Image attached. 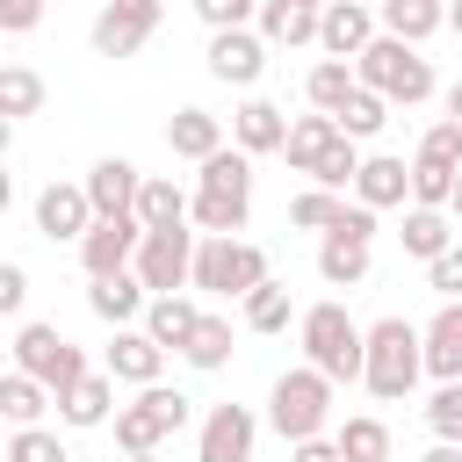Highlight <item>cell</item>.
Returning <instances> with one entry per match:
<instances>
[{
	"label": "cell",
	"instance_id": "cell-1",
	"mask_svg": "<svg viewBox=\"0 0 462 462\" xmlns=\"http://www.w3.org/2000/svg\"><path fill=\"white\" fill-rule=\"evenodd\" d=\"M245 209H253V159L224 144V152L202 159L195 195H188V217L202 224L195 238H238L245 231Z\"/></svg>",
	"mask_w": 462,
	"mask_h": 462
},
{
	"label": "cell",
	"instance_id": "cell-2",
	"mask_svg": "<svg viewBox=\"0 0 462 462\" xmlns=\"http://www.w3.org/2000/svg\"><path fill=\"white\" fill-rule=\"evenodd\" d=\"M419 325L411 318H375V325H361V390L368 397H383V404H397V397H411L419 390Z\"/></svg>",
	"mask_w": 462,
	"mask_h": 462
},
{
	"label": "cell",
	"instance_id": "cell-3",
	"mask_svg": "<svg viewBox=\"0 0 462 462\" xmlns=\"http://www.w3.org/2000/svg\"><path fill=\"white\" fill-rule=\"evenodd\" d=\"M354 87L383 94L390 108H419L433 101V58L419 43H397V36H375L361 58H354Z\"/></svg>",
	"mask_w": 462,
	"mask_h": 462
},
{
	"label": "cell",
	"instance_id": "cell-4",
	"mask_svg": "<svg viewBox=\"0 0 462 462\" xmlns=\"http://www.w3.org/2000/svg\"><path fill=\"white\" fill-rule=\"evenodd\" d=\"M303 368H318L325 383H361V325L346 318V303L303 310Z\"/></svg>",
	"mask_w": 462,
	"mask_h": 462
},
{
	"label": "cell",
	"instance_id": "cell-5",
	"mask_svg": "<svg viewBox=\"0 0 462 462\" xmlns=\"http://www.w3.org/2000/svg\"><path fill=\"white\" fill-rule=\"evenodd\" d=\"M325 419H332V383H325L318 368L274 375V390H267V426H274L289 448H296V440H318Z\"/></svg>",
	"mask_w": 462,
	"mask_h": 462
},
{
	"label": "cell",
	"instance_id": "cell-6",
	"mask_svg": "<svg viewBox=\"0 0 462 462\" xmlns=\"http://www.w3.org/2000/svg\"><path fill=\"white\" fill-rule=\"evenodd\" d=\"M116 448L123 455H159V440H173L180 426H188V397L180 390H166V383H144L130 404H116Z\"/></svg>",
	"mask_w": 462,
	"mask_h": 462
},
{
	"label": "cell",
	"instance_id": "cell-7",
	"mask_svg": "<svg viewBox=\"0 0 462 462\" xmlns=\"http://www.w3.org/2000/svg\"><path fill=\"white\" fill-rule=\"evenodd\" d=\"M188 282L209 289V296H245V289L267 282V253L245 245V238H195V267H188Z\"/></svg>",
	"mask_w": 462,
	"mask_h": 462
},
{
	"label": "cell",
	"instance_id": "cell-8",
	"mask_svg": "<svg viewBox=\"0 0 462 462\" xmlns=\"http://www.w3.org/2000/svg\"><path fill=\"white\" fill-rule=\"evenodd\" d=\"M14 368L58 397L65 383H79V375H87V354H79L58 325H22V332H14Z\"/></svg>",
	"mask_w": 462,
	"mask_h": 462
},
{
	"label": "cell",
	"instance_id": "cell-9",
	"mask_svg": "<svg viewBox=\"0 0 462 462\" xmlns=\"http://www.w3.org/2000/svg\"><path fill=\"white\" fill-rule=\"evenodd\" d=\"M188 267H195V231H188V224H180V231H144V238H137L130 274L144 282V296H180V289H188Z\"/></svg>",
	"mask_w": 462,
	"mask_h": 462
},
{
	"label": "cell",
	"instance_id": "cell-10",
	"mask_svg": "<svg viewBox=\"0 0 462 462\" xmlns=\"http://www.w3.org/2000/svg\"><path fill=\"white\" fill-rule=\"evenodd\" d=\"M159 14H166V0H108L94 14V58H137L152 43Z\"/></svg>",
	"mask_w": 462,
	"mask_h": 462
},
{
	"label": "cell",
	"instance_id": "cell-11",
	"mask_svg": "<svg viewBox=\"0 0 462 462\" xmlns=\"http://www.w3.org/2000/svg\"><path fill=\"white\" fill-rule=\"evenodd\" d=\"M137 217H94L87 224V238H79V267H87V282H108V274H130V260H137Z\"/></svg>",
	"mask_w": 462,
	"mask_h": 462
},
{
	"label": "cell",
	"instance_id": "cell-12",
	"mask_svg": "<svg viewBox=\"0 0 462 462\" xmlns=\"http://www.w3.org/2000/svg\"><path fill=\"white\" fill-rule=\"evenodd\" d=\"M253 440H260V419L245 404H209L195 433V462H253Z\"/></svg>",
	"mask_w": 462,
	"mask_h": 462
},
{
	"label": "cell",
	"instance_id": "cell-13",
	"mask_svg": "<svg viewBox=\"0 0 462 462\" xmlns=\"http://www.w3.org/2000/svg\"><path fill=\"white\" fill-rule=\"evenodd\" d=\"M368 43H375V7H361V0H332V7H318V51H325V58L354 65Z\"/></svg>",
	"mask_w": 462,
	"mask_h": 462
},
{
	"label": "cell",
	"instance_id": "cell-14",
	"mask_svg": "<svg viewBox=\"0 0 462 462\" xmlns=\"http://www.w3.org/2000/svg\"><path fill=\"white\" fill-rule=\"evenodd\" d=\"M202 58H209V79H224V87H253L267 72V43L253 29H217Z\"/></svg>",
	"mask_w": 462,
	"mask_h": 462
},
{
	"label": "cell",
	"instance_id": "cell-15",
	"mask_svg": "<svg viewBox=\"0 0 462 462\" xmlns=\"http://www.w3.org/2000/svg\"><path fill=\"white\" fill-rule=\"evenodd\" d=\"M419 368L433 383H462V303H440L433 325H419Z\"/></svg>",
	"mask_w": 462,
	"mask_h": 462
},
{
	"label": "cell",
	"instance_id": "cell-16",
	"mask_svg": "<svg viewBox=\"0 0 462 462\" xmlns=\"http://www.w3.org/2000/svg\"><path fill=\"white\" fill-rule=\"evenodd\" d=\"M79 188H87V209H94V217H130V209H137L144 173H137L130 159H94Z\"/></svg>",
	"mask_w": 462,
	"mask_h": 462
},
{
	"label": "cell",
	"instance_id": "cell-17",
	"mask_svg": "<svg viewBox=\"0 0 462 462\" xmlns=\"http://www.w3.org/2000/svg\"><path fill=\"white\" fill-rule=\"evenodd\" d=\"M51 404H58V419H65L72 433H94V426H108V419H116V383H108L101 368H87V375H79V383H65Z\"/></svg>",
	"mask_w": 462,
	"mask_h": 462
},
{
	"label": "cell",
	"instance_id": "cell-18",
	"mask_svg": "<svg viewBox=\"0 0 462 462\" xmlns=\"http://www.w3.org/2000/svg\"><path fill=\"white\" fill-rule=\"evenodd\" d=\"M87 224H94V209H87V188H72V180H51V188L36 195V231H43L51 245H65V238H87Z\"/></svg>",
	"mask_w": 462,
	"mask_h": 462
},
{
	"label": "cell",
	"instance_id": "cell-19",
	"mask_svg": "<svg viewBox=\"0 0 462 462\" xmlns=\"http://www.w3.org/2000/svg\"><path fill=\"white\" fill-rule=\"evenodd\" d=\"M159 368H166V354H159V346H152L137 325H116L101 375H108V383H137V390H144V383H159Z\"/></svg>",
	"mask_w": 462,
	"mask_h": 462
},
{
	"label": "cell",
	"instance_id": "cell-20",
	"mask_svg": "<svg viewBox=\"0 0 462 462\" xmlns=\"http://www.w3.org/2000/svg\"><path fill=\"white\" fill-rule=\"evenodd\" d=\"M354 202H361V209H397V202H411V173H404V159H390V152L361 159V166H354Z\"/></svg>",
	"mask_w": 462,
	"mask_h": 462
},
{
	"label": "cell",
	"instance_id": "cell-21",
	"mask_svg": "<svg viewBox=\"0 0 462 462\" xmlns=\"http://www.w3.org/2000/svg\"><path fill=\"white\" fill-rule=\"evenodd\" d=\"M282 137H289V116H282L274 101H260V94H253V101H238V108H231V144H238L245 159H253V152H282Z\"/></svg>",
	"mask_w": 462,
	"mask_h": 462
},
{
	"label": "cell",
	"instance_id": "cell-22",
	"mask_svg": "<svg viewBox=\"0 0 462 462\" xmlns=\"http://www.w3.org/2000/svg\"><path fill=\"white\" fill-rule=\"evenodd\" d=\"M195 325H202V310H195L188 296H152V303H144V325H137V332H144V339H152L159 354H180Z\"/></svg>",
	"mask_w": 462,
	"mask_h": 462
},
{
	"label": "cell",
	"instance_id": "cell-23",
	"mask_svg": "<svg viewBox=\"0 0 462 462\" xmlns=\"http://www.w3.org/2000/svg\"><path fill=\"white\" fill-rule=\"evenodd\" d=\"M433 29H448V7H440V0H383V7H375V36L426 43Z\"/></svg>",
	"mask_w": 462,
	"mask_h": 462
},
{
	"label": "cell",
	"instance_id": "cell-24",
	"mask_svg": "<svg viewBox=\"0 0 462 462\" xmlns=\"http://www.w3.org/2000/svg\"><path fill=\"white\" fill-rule=\"evenodd\" d=\"M368 267H375V245H368V238L325 231V245H318V274H325L332 289H354V282H368Z\"/></svg>",
	"mask_w": 462,
	"mask_h": 462
},
{
	"label": "cell",
	"instance_id": "cell-25",
	"mask_svg": "<svg viewBox=\"0 0 462 462\" xmlns=\"http://www.w3.org/2000/svg\"><path fill=\"white\" fill-rule=\"evenodd\" d=\"M166 144H173V159H209V152H224V123L209 116V108H173V123H166Z\"/></svg>",
	"mask_w": 462,
	"mask_h": 462
},
{
	"label": "cell",
	"instance_id": "cell-26",
	"mask_svg": "<svg viewBox=\"0 0 462 462\" xmlns=\"http://www.w3.org/2000/svg\"><path fill=\"white\" fill-rule=\"evenodd\" d=\"M137 231H180L188 224V195L173 188V180H159V173H144V188H137Z\"/></svg>",
	"mask_w": 462,
	"mask_h": 462
},
{
	"label": "cell",
	"instance_id": "cell-27",
	"mask_svg": "<svg viewBox=\"0 0 462 462\" xmlns=\"http://www.w3.org/2000/svg\"><path fill=\"white\" fill-rule=\"evenodd\" d=\"M144 303H152V296H144L137 274H108V282L87 289V310H94L101 325H130V318H144Z\"/></svg>",
	"mask_w": 462,
	"mask_h": 462
},
{
	"label": "cell",
	"instance_id": "cell-28",
	"mask_svg": "<svg viewBox=\"0 0 462 462\" xmlns=\"http://www.w3.org/2000/svg\"><path fill=\"white\" fill-rule=\"evenodd\" d=\"M260 43H318V14L310 7H296V0H260V29H253Z\"/></svg>",
	"mask_w": 462,
	"mask_h": 462
},
{
	"label": "cell",
	"instance_id": "cell-29",
	"mask_svg": "<svg viewBox=\"0 0 462 462\" xmlns=\"http://www.w3.org/2000/svg\"><path fill=\"white\" fill-rule=\"evenodd\" d=\"M43 411H51V390L29 383L22 368H7L0 375V426H43Z\"/></svg>",
	"mask_w": 462,
	"mask_h": 462
},
{
	"label": "cell",
	"instance_id": "cell-30",
	"mask_svg": "<svg viewBox=\"0 0 462 462\" xmlns=\"http://www.w3.org/2000/svg\"><path fill=\"white\" fill-rule=\"evenodd\" d=\"M332 448H339V462H390V426H383L375 411H354V419L332 433Z\"/></svg>",
	"mask_w": 462,
	"mask_h": 462
},
{
	"label": "cell",
	"instance_id": "cell-31",
	"mask_svg": "<svg viewBox=\"0 0 462 462\" xmlns=\"http://www.w3.org/2000/svg\"><path fill=\"white\" fill-rule=\"evenodd\" d=\"M397 238H404L411 260H433V253L455 245V217H448V209H404V231H397Z\"/></svg>",
	"mask_w": 462,
	"mask_h": 462
},
{
	"label": "cell",
	"instance_id": "cell-32",
	"mask_svg": "<svg viewBox=\"0 0 462 462\" xmlns=\"http://www.w3.org/2000/svg\"><path fill=\"white\" fill-rule=\"evenodd\" d=\"M383 123H390V101H383V94H368V87H354V94L332 108V130H339V137H354V144H361V137H375Z\"/></svg>",
	"mask_w": 462,
	"mask_h": 462
},
{
	"label": "cell",
	"instance_id": "cell-33",
	"mask_svg": "<svg viewBox=\"0 0 462 462\" xmlns=\"http://www.w3.org/2000/svg\"><path fill=\"white\" fill-rule=\"evenodd\" d=\"M332 137H339V130H332V116H296V123H289V137H282V152H289V166H296V173H310V166L332 152Z\"/></svg>",
	"mask_w": 462,
	"mask_h": 462
},
{
	"label": "cell",
	"instance_id": "cell-34",
	"mask_svg": "<svg viewBox=\"0 0 462 462\" xmlns=\"http://www.w3.org/2000/svg\"><path fill=\"white\" fill-rule=\"evenodd\" d=\"M180 361H188V368H202V375H209V368H224V361H231V318H209V310H202V325L188 332Z\"/></svg>",
	"mask_w": 462,
	"mask_h": 462
},
{
	"label": "cell",
	"instance_id": "cell-35",
	"mask_svg": "<svg viewBox=\"0 0 462 462\" xmlns=\"http://www.w3.org/2000/svg\"><path fill=\"white\" fill-rule=\"evenodd\" d=\"M36 108H43V72H29V65H0V116L22 123V116H36Z\"/></svg>",
	"mask_w": 462,
	"mask_h": 462
},
{
	"label": "cell",
	"instance_id": "cell-36",
	"mask_svg": "<svg viewBox=\"0 0 462 462\" xmlns=\"http://www.w3.org/2000/svg\"><path fill=\"white\" fill-rule=\"evenodd\" d=\"M303 94H310V108H318V116H332V108L354 94V65H339V58H318V65H310V79H303Z\"/></svg>",
	"mask_w": 462,
	"mask_h": 462
},
{
	"label": "cell",
	"instance_id": "cell-37",
	"mask_svg": "<svg viewBox=\"0 0 462 462\" xmlns=\"http://www.w3.org/2000/svg\"><path fill=\"white\" fill-rule=\"evenodd\" d=\"M238 303H245V325H253V332H282V325H289V289H282L274 274H267L260 289H245Z\"/></svg>",
	"mask_w": 462,
	"mask_h": 462
},
{
	"label": "cell",
	"instance_id": "cell-38",
	"mask_svg": "<svg viewBox=\"0 0 462 462\" xmlns=\"http://www.w3.org/2000/svg\"><path fill=\"white\" fill-rule=\"evenodd\" d=\"M0 462H72V455H65V440L51 426H14L7 448H0Z\"/></svg>",
	"mask_w": 462,
	"mask_h": 462
},
{
	"label": "cell",
	"instance_id": "cell-39",
	"mask_svg": "<svg viewBox=\"0 0 462 462\" xmlns=\"http://www.w3.org/2000/svg\"><path fill=\"white\" fill-rule=\"evenodd\" d=\"M339 209H346V195H332V188H303V195L289 202V224H296V231H332Z\"/></svg>",
	"mask_w": 462,
	"mask_h": 462
},
{
	"label": "cell",
	"instance_id": "cell-40",
	"mask_svg": "<svg viewBox=\"0 0 462 462\" xmlns=\"http://www.w3.org/2000/svg\"><path fill=\"white\" fill-rule=\"evenodd\" d=\"M354 166H361V144H354V137H332V152L310 166V180L332 188V195H346V188H354Z\"/></svg>",
	"mask_w": 462,
	"mask_h": 462
},
{
	"label": "cell",
	"instance_id": "cell-41",
	"mask_svg": "<svg viewBox=\"0 0 462 462\" xmlns=\"http://www.w3.org/2000/svg\"><path fill=\"white\" fill-rule=\"evenodd\" d=\"M426 426H433L440 440H455V448H462V383H440V390H433V404H426Z\"/></svg>",
	"mask_w": 462,
	"mask_h": 462
},
{
	"label": "cell",
	"instance_id": "cell-42",
	"mask_svg": "<svg viewBox=\"0 0 462 462\" xmlns=\"http://www.w3.org/2000/svg\"><path fill=\"white\" fill-rule=\"evenodd\" d=\"M426 282L448 296V303H462V245H448V253H433L426 260Z\"/></svg>",
	"mask_w": 462,
	"mask_h": 462
},
{
	"label": "cell",
	"instance_id": "cell-43",
	"mask_svg": "<svg viewBox=\"0 0 462 462\" xmlns=\"http://www.w3.org/2000/svg\"><path fill=\"white\" fill-rule=\"evenodd\" d=\"M195 14H202V22H209V36H217V29H245L260 7H253V0H195Z\"/></svg>",
	"mask_w": 462,
	"mask_h": 462
},
{
	"label": "cell",
	"instance_id": "cell-44",
	"mask_svg": "<svg viewBox=\"0 0 462 462\" xmlns=\"http://www.w3.org/2000/svg\"><path fill=\"white\" fill-rule=\"evenodd\" d=\"M29 303V267L22 260H0V318H14Z\"/></svg>",
	"mask_w": 462,
	"mask_h": 462
},
{
	"label": "cell",
	"instance_id": "cell-45",
	"mask_svg": "<svg viewBox=\"0 0 462 462\" xmlns=\"http://www.w3.org/2000/svg\"><path fill=\"white\" fill-rule=\"evenodd\" d=\"M43 22V0H0V36H29Z\"/></svg>",
	"mask_w": 462,
	"mask_h": 462
},
{
	"label": "cell",
	"instance_id": "cell-46",
	"mask_svg": "<svg viewBox=\"0 0 462 462\" xmlns=\"http://www.w3.org/2000/svg\"><path fill=\"white\" fill-rule=\"evenodd\" d=\"M289 462H339V448L318 433V440H296V448H289Z\"/></svg>",
	"mask_w": 462,
	"mask_h": 462
},
{
	"label": "cell",
	"instance_id": "cell-47",
	"mask_svg": "<svg viewBox=\"0 0 462 462\" xmlns=\"http://www.w3.org/2000/svg\"><path fill=\"white\" fill-rule=\"evenodd\" d=\"M419 462H462V448H455V440H433V448H426Z\"/></svg>",
	"mask_w": 462,
	"mask_h": 462
},
{
	"label": "cell",
	"instance_id": "cell-48",
	"mask_svg": "<svg viewBox=\"0 0 462 462\" xmlns=\"http://www.w3.org/2000/svg\"><path fill=\"white\" fill-rule=\"evenodd\" d=\"M448 123H455V130H462V79H455V87H448Z\"/></svg>",
	"mask_w": 462,
	"mask_h": 462
},
{
	"label": "cell",
	"instance_id": "cell-49",
	"mask_svg": "<svg viewBox=\"0 0 462 462\" xmlns=\"http://www.w3.org/2000/svg\"><path fill=\"white\" fill-rule=\"evenodd\" d=\"M448 217L462 224V166H455V188H448Z\"/></svg>",
	"mask_w": 462,
	"mask_h": 462
},
{
	"label": "cell",
	"instance_id": "cell-50",
	"mask_svg": "<svg viewBox=\"0 0 462 462\" xmlns=\"http://www.w3.org/2000/svg\"><path fill=\"white\" fill-rule=\"evenodd\" d=\"M7 209H14V173L0 166V217H7Z\"/></svg>",
	"mask_w": 462,
	"mask_h": 462
},
{
	"label": "cell",
	"instance_id": "cell-51",
	"mask_svg": "<svg viewBox=\"0 0 462 462\" xmlns=\"http://www.w3.org/2000/svg\"><path fill=\"white\" fill-rule=\"evenodd\" d=\"M7 144H14V123H7V116H0V159H7Z\"/></svg>",
	"mask_w": 462,
	"mask_h": 462
},
{
	"label": "cell",
	"instance_id": "cell-52",
	"mask_svg": "<svg viewBox=\"0 0 462 462\" xmlns=\"http://www.w3.org/2000/svg\"><path fill=\"white\" fill-rule=\"evenodd\" d=\"M448 29H455V36H462V0H455V7H448Z\"/></svg>",
	"mask_w": 462,
	"mask_h": 462
},
{
	"label": "cell",
	"instance_id": "cell-53",
	"mask_svg": "<svg viewBox=\"0 0 462 462\" xmlns=\"http://www.w3.org/2000/svg\"><path fill=\"white\" fill-rule=\"evenodd\" d=\"M123 462H159V455H123Z\"/></svg>",
	"mask_w": 462,
	"mask_h": 462
},
{
	"label": "cell",
	"instance_id": "cell-54",
	"mask_svg": "<svg viewBox=\"0 0 462 462\" xmlns=\"http://www.w3.org/2000/svg\"><path fill=\"white\" fill-rule=\"evenodd\" d=\"M253 7H260V0H253Z\"/></svg>",
	"mask_w": 462,
	"mask_h": 462
},
{
	"label": "cell",
	"instance_id": "cell-55",
	"mask_svg": "<svg viewBox=\"0 0 462 462\" xmlns=\"http://www.w3.org/2000/svg\"><path fill=\"white\" fill-rule=\"evenodd\" d=\"M0 65H7V58H0Z\"/></svg>",
	"mask_w": 462,
	"mask_h": 462
}]
</instances>
